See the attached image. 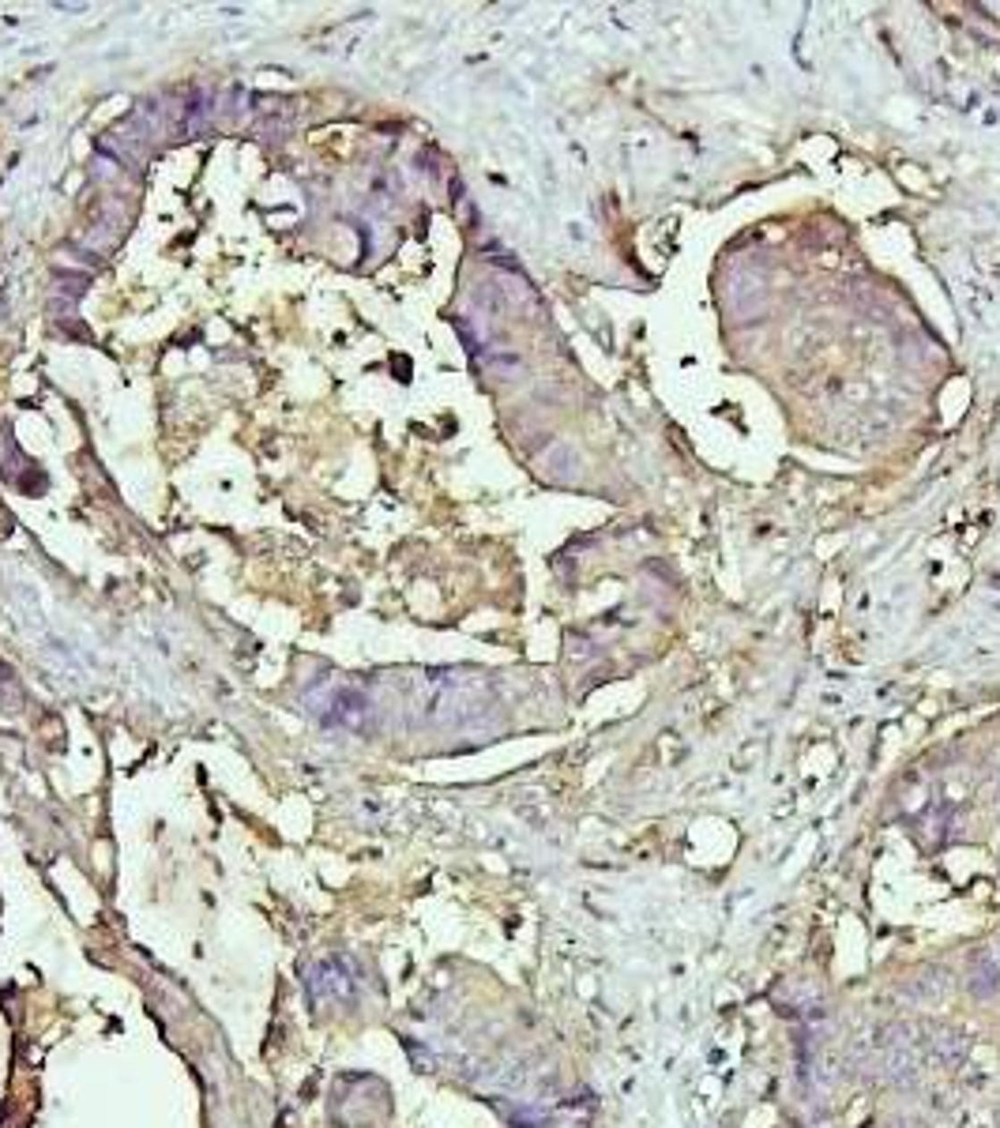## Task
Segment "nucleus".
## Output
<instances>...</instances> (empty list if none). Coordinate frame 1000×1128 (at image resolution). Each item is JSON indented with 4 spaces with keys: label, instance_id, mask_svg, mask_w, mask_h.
Listing matches in <instances>:
<instances>
[{
    "label": "nucleus",
    "instance_id": "nucleus-4",
    "mask_svg": "<svg viewBox=\"0 0 1000 1128\" xmlns=\"http://www.w3.org/2000/svg\"><path fill=\"white\" fill-rule=\"evenodd\" d=\"M887 1072L884 1076L892 1080V1083H906V1080H914L918 1076V1057L911 1053V1046H892V1053H887V1065H884Z\"/></svg>",
    "mask_w": 1000,
    "mask_h": 1128
},
{
    "label": "nucleus",
    "instance_id": "nucleus-3",
    "mask_svg": "<svg viewBox=\"0 0 1000 1128\" xmlns=\"http://www.w3.org/2000/svg\"><path fill=\"white\" fill-rule=\"evenodd\" d=\"M967 1049H971V1039L962 1031H944V1034L933 1039V1057L944 1061V1065L962 1061V1057H967Z\"/></svg>",
    "mask_w": 1000,
    "mask_h": 1128
},
{
    "label": "nucleus",
    "instance_id": "nucleus-5",
    "mask_svg": "<svg viewBox=\"0 0 1000 1128\" xmlns=\"http://www.w3.org/2000/svg\"><path fill=\"white\" fill-rule=\"evenodd\" d=\"M986 952H989V955H993V963H996V967H1000V940H996V944H993V948H986Z\"/></svg>",
    "mask_w": 1000,
    "mask_h": 1128
},
{
    "label": "nucleus",
    "instance_id": "nucleus-2",
    "mask_svg": "<svg viewBox=\"0 0 1000 1128\" xmlns=\"http://www.w3.org/2000/svg\"><path fill=\"white\" fill-rule=\"evenodd\" d=\"M948 986H952L948 971H944V967H925V971L911 981V993H914L918 1000H925V1005H933V1000H940L944 993H948Z\"/></svg>",
    "mask_w": 1000,
    "mask_h": 1128
},
{
    "label": "nucleus",
    "instance_id": "nucleus-1",
    "mask_svg": "<svg viewBox=\"0 0 1000 1128\" xmlns=\"http://www.w3.org/2000/svg\"><path fill=\"white\" fill-rule=\"evenodd\" d=\"M1000 989V967L993 963V955L981 948L971 955V993L978 997H993Z\"/></svg>",
    "mask_w": 1000,
    "mask_h": 1128
}]
</instances>
